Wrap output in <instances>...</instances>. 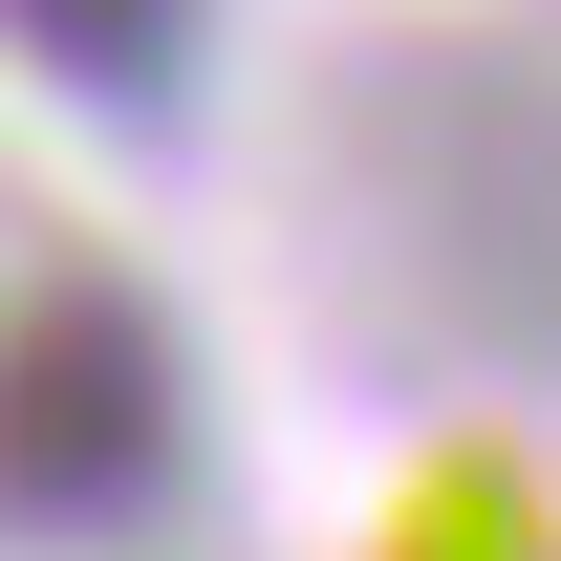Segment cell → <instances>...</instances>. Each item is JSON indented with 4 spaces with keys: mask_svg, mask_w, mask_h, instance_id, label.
I'll use <instances>...</instances> for the list:
<instances>
[{
    "mask_svg": "<svg viewBox=\"0 0 561 561\" xmlns=\"http://www.w3.org/2000/svg\"><path fill=\"white\" fill-rule=\"evenodd\" d=\"M0 22L66 87H173V44H195V0H0Z\"/></svg>",
    "mask_w": 561,
    "mask_h": 561,
    "instance_id": "7a4b0ae2",
    "label": "cell"
},
{
    "mask_svg": "<svg viewBox=\"0 0 561 561\" xmlns=\"http://www.w3.org/2000/svg\"><path fill=\"white\" fill-rule=\"evenodd\" d=\"M411 561H454V540H411ZM496 561H518V540H496Z\"/></svg>",
    "mask_w": 561,
    "mask_h": 561,
    "instance_id": "3957f363",
    "label": "cell"
},
{
    "mask_svg": "<svg viewBox=\"0 0 561 561\" xmlns=\"http://www.w3.org/2000/svg\"><path fill=\"white\" fill-rule=\"evenodd\" d=\"M173 324H151L130 280H22L0 302V540H130L151 496H173Z\"/></svg>",
    "mask_w": 561,
    "mask_h": 561,
    "instance_id": "6da1fadb",
    "label": "cell"
}]
</instances>
